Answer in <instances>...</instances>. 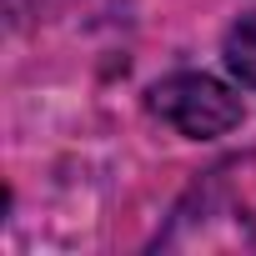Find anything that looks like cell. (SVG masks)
I'll return each mask as SVG.
<instances>
[{"mask_svg": "<svg viewBox=\"0 0 256 256\" xmlns=\"http://www.w3.org/2000/svg\"><path fill=\"white\" fill-rule=\"evenodd\" d=\"M151 110L171 126V131L191 136V141H216L241 126V96L231 86H221L216 76H166L151 86Z\"/></svg>", "mask_w": 256, "mask_h": 256, "instance_id": "6da1fadb", "label": "cell"}, {"mask_svg": "<svg viewBox=\"0 0 256 256\" xmlns=\"http://www.w3.org/2000/svg\"><path fill=\"white\" fill-rule=\"evenodd\" d=\"M221 56H226V70H231L241 86H251V90H256V10H251V16H241V20L226 30Z\"/></svg>", "mask_w": 256, "mask_h": 256, "instance_id": "7a4b0ae2", "label": "cell"}]
</instances>
